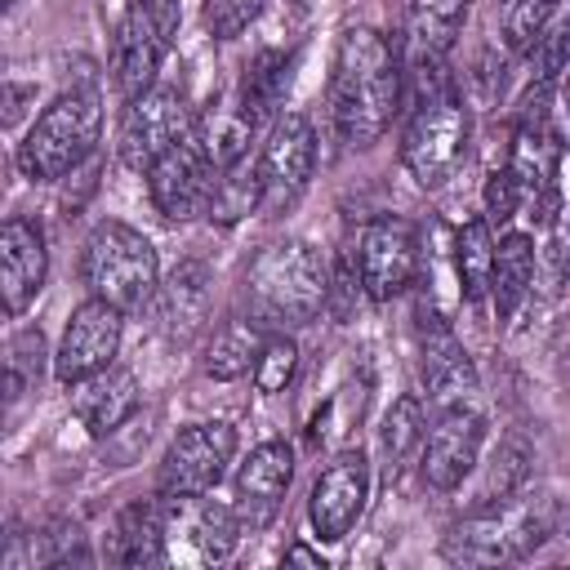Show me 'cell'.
Instances as JSON below:
<instances>
[{
    "instance_id": "6da1fadb",
    "label": "cell",
    "mask_w": 570,
    "mask_h": 570,
    "mask_svg": "<svg viewBox=\"0 0 570 570\" xmlns=\"http://www.w3.org/2000/svg\"><path fill=\"white\" fill-rule=\"evenodd\" d=\"M401 58L374 27H347L330 67V120L347 147H374L401 107Z\"/></svg>"
},
{
    "instance_id": "7a4b0ae2",
    "label": "cell",
    "mask_w": 570,
    "mask_h": 570,
    "mask_svg": "<svg viewBox=\"0 0 570 570\" xmlns=\"http://www.w3.org/2000/svg\"><path fill=\"white\" fill-rule=\"evenodd\" d=\"M566 525V512L557 508V499L539 494V499H503V503H485L472 517H463L459 525H450L441 557L454 566H499V561H521L534 548H543L557 530Z\"/></svg>"
},
{
    "instance_id": "3957f363",
    "label": "cell",
    "mask_w": 570,
    "mask_h": 570,
    "mask_svg": "<svg viewBox=\"0 0 570 570\" xmlns=\"http://www.w3.org/2000/svg\"><path fill=\"white\" fill-rule=\"evenodd\" d=\"M80 281L89 285L94 298H102L120 312H142L160 285L156 245L138 227H129L120 218H102V223H94V232L80 245Z\"/></svg>"
},
{
    "instance_id": "277c9868",
    "label": "cell",
    "mask_w": 570,
    "mask_h": 570,
    "mask_svg": "<svg viewBox=\"0 0 570 570\" xmlns=\"http://www.w3.org/2000/svg\"><path fill=\"white\" fill-rule=\"evenodd\" d=\"M98 138H102V98L94 89H71L31 120V129L18 142V169L31 183H58L98 151Z\"/></svg>"
},
{
    "instance_id": "5b68a950",
    "label": "cell",
    "mask_w": 570,
    "mask_h": 570,
    "mask_svg": "<svg viewBox=\"0 0 570 570\" xmlns=\"http://www.w3.org/2000/svg\"><path fill=\"white\" fill-rule=\"evenodd\" d=\"M245 289L263 316L307 325L321 316V307H330V267L312 240H276L254 254Z\"/></svg>"
},
{
    "instance_id": "8992f818",
    "label": "cell",
    "mask_w": 570,
    "mask_h": 570,
    "mask_svg": "<svg viewBox=\"0 0 570 570\" xmlns=\"http://www.w3.org/2000/svg\"><path fill=\"white\" fill-rule=\"evenodd\" d=\"M174 27H178V0H125V13L111 36V80L125 102H134L156 85Z\"/></svg>"
},
{
    "instance_id": "52a82bcc",
    "label": "cell",
    "mask_w": 570,
    "mask_h": 570,
    "mask_svg": "<svg viewBox=\"0 0 570 570\" xmlns=\"http://www.w3.org/2000/svg\"><path fill=\"white\" fill-rule=\"evenodd\" d=\"M468 134H472V125H468V111L454 94L419 102V111L401 138V165L410 169V178L419 187H436L468 156Z\"/></svg>"
},
{
    "instance_id": "ba28073f",
    "label": "cell",
    "mask_w": 570,
    "mask_h": 570,
    "mask_svg": "<svg viewBox=\"0 0 570 570\" xmlns=\"http://www.w3.org/2000/svg\"><path fill=\"white\" fill-rule=\"evenodd\" d=\"M419 263H423V245H419V232L410 218L383 214L356 232L352 267H356L365 298H374V303L396 298L405 285H414Z\"/></svg>"
},
{
    "instance_id": "9c48e42d",
    "label": "cell",
    "mask_w": 570,
    "mask_h": 570,
    "mask_svg": "<svg viewBox=\"0 0 570 570\" xmlns=\"http://www.w3.org/2000/svg\"><path fill=\"white\" fill-rule=\"evenodd\" d=\"M191 134V116H187V98L174 85H151L147 94H138L134 102H125L120 116V134H116V151L120 165L134 174H147L174 142H183Z\"/></svg>"
},
{
    "instance_id": "30bf717a",
    "label": "cell",
    "mask_w": 570,
    "mask_h": 570,
    "mask_svg": "<svg viewBox=\"0 0 570 570\" xmlns=\"http://www.w3.org/2000/svg\"><path fill=\"white\" fill-rule=\"evenodd\" d=\"M254 169H258V187H263V209H272V214L289 209L316 174V129H312V120L303 111H281L276 125L263 138V151H258Z\"/></svg>"
},
{
    "instance_id": "8fae6325",
    "label": "cell",
    "mask_w": 570,
    "mask_h": 570,
    "mask_svg": "<svg viewBox=\"0 0 570 570\" xmlns=\"http://www.w3.org/2000/svg\"><path fill=\"white\" fill-rule=\"evenodd\" d=\"M218 165L205 156L200 138H196V125L183 142H174L151 169H147V196L156 205L160 218L169 223H187L196 214H209V200H214V187H218Z\"/></svg>"
},
{
    "instance_id": "7c38bea8",
    "label": "cell",
    "mask_w": 570,
    "mask_h": 570,
    "mask_svg": "<svg viewBox=\"0 0 570 570\" xmlns=\"http://www.w3.org/2000/svg\"><path fill=\"white\" fill-rule=\"evenodd\" d=\"M165 530L169 548L196 566H218L240 543V517L227 503H214L205 494H165Z\"/></svg>"
},
{
    "instance_id": "4fadbf2b",
    "label": "cell",
    "mask_w": 570,
    "mask_h": 570,
    "mask_svg": "<svg viewBox=\"0 0 570 570\" xmlns=\"http://www.w3.org/2000/svg\"><path fill=\"white\" fill-rule=\"evenodd\" d=\"M236 454L227 423H187L160 459V494H209Z\"/></svg>"
},
{
    "instance_id": "5bb4252c",
    "label": "cell",
    "mask_w": 570,
    "mask_h": 570,
    "mask_svg": "<svg viewBox=\"0 0 570 570\" xmlns=\"http://www.w3.org/2000/svg\"><path fill=\"white\" fill-rule=\"evenodd\" d=\"M120 330H125V312L102 303V298H85L71 316H67V330L58 338V352H53V374L58 383H80L98 370H107L120 352Z\"/></svg>"
},
{
    "instance_id": "9a60e30c",
    "label": "cell",
    "mask_w": 570,
    "mask_h": 570,
    "mask_svg": "<svg viewBox=\"0 0 570 570\" xmlns=\"http://www.w3.org/2000/svg\"><path fill=\"white\" fill-rule=\"evenodd\" d=\"M365 499H370V459L361 450H343L334 454L316 485H312V499H307V517H312V530L321 543H338L352 534L356 517L365 512Z\"/></svg>"
},
{
    "instance_id": "2e32d148",
    "label": "cell",
    "mask_w": 570,
    "mask_h": 570,
    "mask_svg": "<svg viewBox=\"0 0 570 570\" xmlns=\"http://www.w3.org/2000/svg\"><path fill=\"white\" fill-rule=\"evenodd\" d=\"M481 445H485V419L468 405H445L441 419L432 423V432L423 436V454H419L423 481L432 490L463 485V476L481 459Z\"/></svg>"
},
{
    "instance_id": "e0dca14e",
    "label": "cell",
    "mask_w": 570,
    "mask_h": 570,
    "mask_svg": "<svg viewBox=\"0 0 570 570\" xmlns=\"http://www.w3.org/2000/svg\"><path fill=\"white\" fill-rule=\"evenodd\" d=\"M294 481V450L285 441H263L245 454L236 472V517L245 530H267L285 503V490Z\"/></svg>"
},
{
    "instance_id": "ac0fdd59",
    "label": "cell",
    "mask_w": 570,
    "mask_h": 570,
    "mask_svg": "<svg viewBox=\"0 0 570 570\" xmlns=\"http://www.w3.org/2000/svg\"><path fill=\"white\" fill-rule=\"evenodd\" d=\"M209 303H214V272L209 263L200 258H183L160 285H156V298H151V316H156V330L169 338V343H191L205 321H209Z\"/></svg>"
},
{
    "instance_id": "d6986e66",
    "label": "cell",
    "mask_w": 570,
    "mask_h": 570,
    "mask_svg": "<svg viewBox=\"0 0 570 570\" xmlns=\"http://www.w3.org/2000/svg\"><path fill=\"white\" fill-rule=\"evenodd\" d=\"M49 276V249H45V232L36 218H4L0 227V294H4V312L22 316L36 294L45 289Z\"/></svg>"
},
{
    "instance_id": "ffe728a7",
    "label": "cell",
    "mask_w": 570,
    "mask_h": 570,
    "mask_svg": "<svg viewBox=\"0 0 570 570\" xmlns=\"http://www.w3.org/2000/svg\"><path fill=\"white\" fill-rule=\"evenodd\" d=\"M419 374H423V392L432 405H463L476 392V365L468 356V347L459 343V334L441 321L428 316L423 325V343H419Z\"/></svg>"
},
{
    "instance_id": "44dd1931",
    "label": "cell",
    "mask_w": 570,
    "mask_h": 570,
    "mask_svg": "<svg viewBox=\"0 0 570 570\" xmlns=\"http://www.w3.org/2000/svg\"><path fill=\"white\" fill-rule=\"evenodd\" d=\"M276 120H267L249 98H245V89L236 85V89H227L218 102H209V111L200 116V125H196V138H200V147H205V156L218 165V169H232V165H240L245 156H249V142L263 134V129H272Z\"/></svg>"
},
{
    "instance_id": "7402d4cb",
    "label": "cell",
    "mask_w": 570,
    "mask_h": 570,
    "mask_svg": "<svg viewBox=\"0 0 570 570\" xmlns=\"http://www.w3.org/2000/svg\"><path fill=\"white\" fill-rule=\"evenodd\" d=\"M142 401V387L134 379V370L125 365H107L80 383H71V414L94 432V436H107L116 432Z\"/></svg>"
},
{
    "instance_id": "603a6c76",
    "label": "cell",
    "mask_w": 570,
    "mask_h": 570,
    "mask_svg": "<svg viewBox=\"0 0 570 570\" xmlns=\"http://www.w3.org/2000/svg\"><path fill=\"white\" fill-rule=\"evenodd\" d=\"M107 557L116 566H165L169 561V530H165V499H134L129 508H120L116 525H111V548Z\"/></svg>"
},
{
    "instance_id": "cb8c5ba5",
    "label": "cell",
    "mask_w": 570,
    "mask_h": 570,
    "mask_svg": "<svg viewBox=\"0 0 570 570\" xmlns=\"http://www.w3.org/2000/svg\"><path fill=\"white\" fill-rule=\"evenodd\" d=\"M534 267H539V254H534V240L525 232H508L499 245H494V281H490V303H494V316L499 321H512V312L525 303L530 285H534Z\"/></svg>"
},
{
    "instance_id": "d4e9b609",
    "label": "cell",
    "mask_w": 570,
    "mask_h": 570,
    "mask_svg": "<svg viewBox=\"0 0 570 570\" xmlns=\"http://www.w3.org/2000/svg\"><path fill=\"white\" fill-rule=\"evenodd\" d=\"M472 0H410L405 9V45L410 58L428 53V58H445L468 22Z\"/></svg>"
},
{
    "instance_id": "484cf974",
    "label": "cell",
    "mask_w": 570,
    "mask_h": 570,
    "mask_svg": "<svg viewBox=\"0 0 570 570\" xmlns=\"http://www.w3.org/2000/svg\"><path fill=\"white\" fill-rule=\"evenodd\" d=\"M494 227L485 218H468L454 240H450V254H454V281H459V294L468 303H481L490 298V281H494Z\"/></svg>"
},
{
    "instance_id": "4316f807",
    "label": "cell",
    "mask_w": 570,
    "mask_h": 570,
    "mask_svg": "<svg viewBox=\"0 0 570 570\" xmlns=\"http://www.w3.org/2000/svg\"><path fill=\"white\" fill-rule=\"evenodd\" d=\"M267 343L263 321H227L214 330V338L205 343V374L218 383H232L240 374H254V361Z\"/></svg>"
},
{
    "instance_id": "83f0119b",
    "label": "cell",
    "mask_w": 570,
    "mask_h": 570,
    "mask_svg": "<svg viewBox=\"0 0 570 570\" xmlns=\"http://www.w3.org/2000/svg\"><path fill=\"white\" fill-rule=\"evenodd\" d=\"M419 445H423V401H419V396H396V401H392V410L383 414L379 450H383L387 468H392V472H401Z\"/></svg>"
},
{
    "instance_id": "f1b7e54d",
    "label": "cell",
    "mask_w": 570,
    "mask_h": 570,
    "mask_svg": "<svg viewBox=\"0 0 570 570\" xmlns=\"http://www.w3.org/2000/svg\"><path fill=\"white\" fill-rule=\"evenodd\" d=\"M45 365H49L45 334H40L36 325H22V330L9 338V347H4V392H9V405H13L18 396H27V392L40 383Z\"/></svg>"
},
{
    "instance_id": "f546056e",
    "label": "cell",
    "mask_w": 570,
    "mask_h": 570,
    "mask_svg": "<svg viewBox=\"0 0 570 570\" xmlns=\"http://www.w3.org/2000/svg\"><path fill=\"white\" fill-rule=\"evenodd\" d=\"M557 9H561V0H508L499 13L503 45L512 53H530L539 45V36L557 22Z\"/></svg>"
},
{
    "instance_id": "4dcf8cb0",
    "label": "cell",
    "mask_w": 570,
    "mask_h": 570,
    "mask_svg": "<svg viewBox=\"0 0 570 570\" xmlns=\"http://www.w3.org/2000/svg\"><path fill=\"white\" fill-rule=\"evenodd\" d=\"M294 370H298V343L289 334H267V343L254 361V387L258 392H285Z\"/></svg>"
},
{
    "instance_id": "1f68e13d",
    "label": "cell",
    "mask_w": 570,
    "mask_h": 570,
    "mask_svg": "<svg viewBox=\"0 0 570 570\" xmlns=\"http://www.w3.org/2000/svg\"><path fill=\"white\" fill-rule=\"evenodd\" d=\"M521 200H525V187H521V178L512 174V165H508V169H494V174L485 178V187H481V205H485V223H490V227L512 223L517 209H521Z\"/></svg>"
},
{
    "instance_id": "d6a6232c",
    "label": "cell",
    "mask_w": 570,
    "mask_h": 570,
    "mask_svg": "<svg viewBox=\"0 0 570 570\" xmlns=\"http://www.w3.org/2000/svg\"><path fill=\"white\" fill-rule=\"evenodd\" d=\"M566 62H570V18L552 22V27L539 36V45L530 49L534 85H557V76L566 71Z\"/></svg>"
},
{
    "instance_id": "836d02e7",
    "label": "cell",
    "mask_w": 570,
    "mask_h": 570,
    "mask_svg": "<svg viewBox=\"0 0 570 570\" xmlns=\"http://www.w3.org/2000/svg\"><path fill=\"white\" fill-rule=\"evenodd\" d=\"M263 13V0H205L200 18H205V31L214 40H236L240 31H249V22Z\"/></svg>"
},
{
    "instance_id": "e575fe53",
    "label": "cell",
    "mask_w": 570,
    "mask_h": 570,
    "mask_svg": "<svg viewBox=\"0 0 570 570\" xmlns=\"http://www.w3.org/2000/svg\"><path fill=\"white\" fill-rule=\"evenodd\" d=\"M525 463H530L525 445H517V441L503 445L499 459H494V468H490V481H485V490H481V508H485V503H503V499H512L517 485L525 481Z\"/></svg>"
},
{
    "instance_id": "d590c367",
    "label": "cell",
    "mask_w": 570,
    "mask_h": 570,
    "mask_svg": "<svg viewBox=\"0 0 570 570\" xmlns=\"http://www.w3.org/2000/svg\"><path fill=\"white\" fill-rule=\"evenodd\" d=\"M285 566H316V570H325V557H321V552H312L307 543H294V548L285 552Z\"/></svg>"
},
{
    "instance_id": "8d00e7d4",
    "label": "cell",
    "mask_w": 570,
    "mask_h": 570,
    "mask_svg": "<svg viewBox=\"0 0 570 570\" xmlns=\"http://www.w3.org/2000/svg\"><path fill=\"white\" fill-rule=\"evenodd\" d=\"M557 94H561V107L570 111V62H566V71L557 76Z\"/></svg>"
},
{
    "instance_id": "74e56055",
    "label": "cell",
    "mask_w": 570,
    "mask_h": 570,
    "mask_svg": "<svg viewBox=\"0 0 570 570\" xmlns=\"http://www.w3.org/2000/svg\"><path fill=\"white\" fill-rule=\"evenodd\" d=\"M561 276H566V285H570V236H566V245H561Z\"/></svg>"
},
{
    "instance_id": "f35d334b",
    "label": "cell",
    "mask_w": 570,
    "mask_h": 570,
    "mask_svg": "<svg viewBox=\"0 0 570 570\" xmlns=\"http://www.w3.org/2000/svg\"><path fill=\"white\" fill-rule=\"evenodd\" d=\"M4 4H13V0H4Z\"/></svg>"
}]
</instances>
